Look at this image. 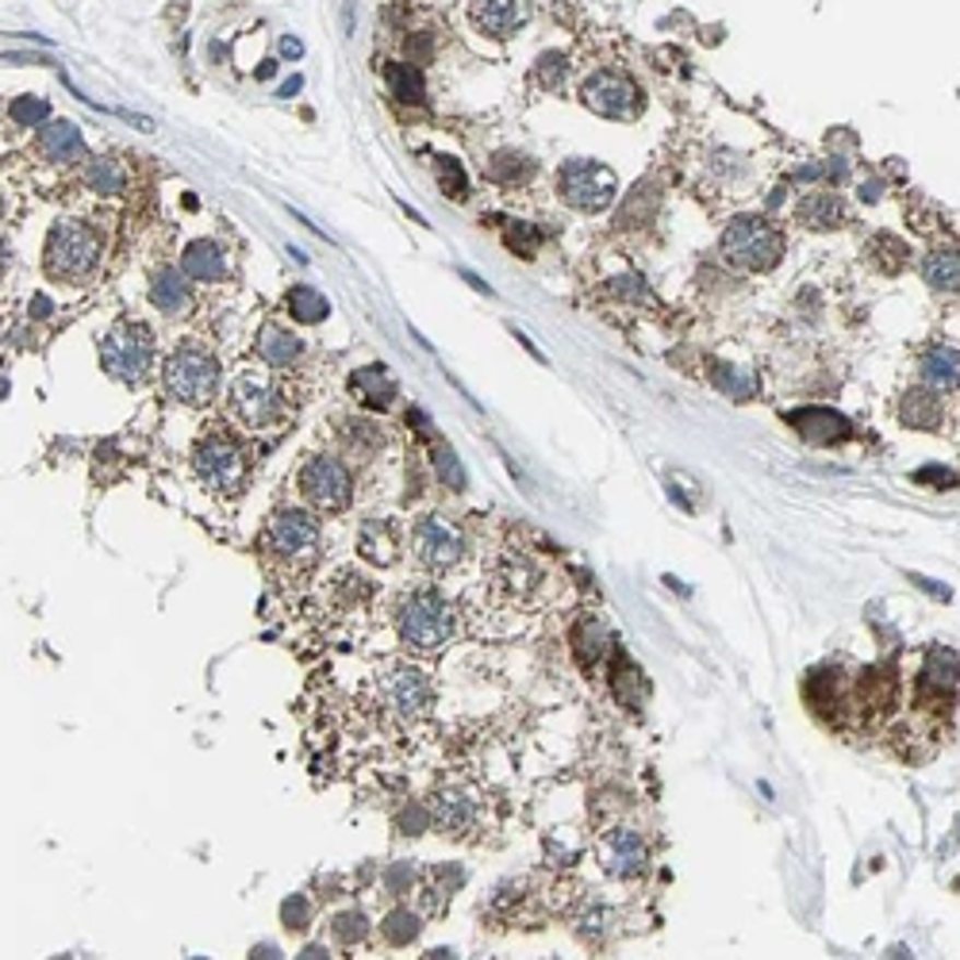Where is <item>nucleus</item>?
I'll use <instances>...</instances> for the list:
<instances>
[{"label": "nucleus", "instance_id": "obj_1", "mask_svg": "<svg viewBox=\"0 0 960 960\" xmlns=\"http://www.w3.org/2000/svg\"><path fill=\"white\" fill-rule=\"evenodd\" d=\"M396 634L411 654H442L454 634V611L434 588H415L396 607Z\"/></svg>", "mask_w": 960, "mask_h": 960}, {"label": "nucleus", "instance_id": "obj_2", "mask_svg": "<svg viewBox=\"0 0 960 960\" xmlns=\"http://www.w3.org/2000/svg\"><path fill=\"white\" fill-rule=\"evenodd\" d=\"M261 553L266 561L281 565L284 573H300V569L319 561V523L307 512L284 507L261 530Z\"/></svg>", "mask_w": 960, "mask_h": 960}, {"label": "nucleus", "instance_id": "obj_3", "mask_svg": "<svg viewBox=\"0 0 960 960\" xmlns=\"http://www.w3.org/2000/svg\"><path fill=\"white\" fill-rule=\"evenodd\" d=\"M101 266V235L81 220H58L47 235V273L55 281H85Z\"/></svg>", "mask_w": 960, "mask_h": 960}, {"label": "nucleus", "instance_id": "obj_4", "mask_svg": "<svg viewBox=\"0 0 960 960\" xmlns=\"http://www.w3.org/2000/svg\"><path fill=\"white\" fill-rule=\"evenodd\" d=\"M723 258L749 273H769L780 258H784V235L761 215H738L730 227L723 231Z\"/></svg>", "mask_w": 960, "mask_h": 960}, {"label": "nucleus", "instance_id": "obj_5", "mask_svg": "<svg viewBox=\"0 0 960 960\" xmlns=\"http://www.w3.org/2000/svg\"><path fill=\"white\" fill-rule=\"evenodd\" d=\"M166 393L185 408H200V403L215 400L220 393V362L197 342H182L174 354L166 358Z\"/></svg>", "mask_w": 960, "mask_h": 960}, {"label": "nucleus", "instance_id": "obj_6", "mask_svg": "<svg viewBox=\"0 0 960 960\" xmlns=\"http://www.w3.org/2000/svg\"><path fill=\"white\" fill-rule=\"evenodd\" d=\"M192 472L212 496H235L246 484V457L231 434L208 431L192 446Z\"/></svg>", "mask_w": 960, "mask_h": 960}, {"label": "nucleus", "instance_id": "obj_7", "mask_svg": "<svg viewBox=\"0 0 960 960\" xmlns=\"http://www.w3.org/2000/svg\"><path fill=\"white\" fill-rule=\"evenodd\" d=\"M101 365L108 377L124 381V385H142L154 365V339L147 327L124 324L101 342Z\"/></svg>", "mask_w": 960, "mask_h": 960}, {"label": "nucleus", "instance_id": "obj_8", "mask_svg": "<svg viewBox=\"0 0 960 960\" xmlns=\"http://www.w3.org/2000/svg\"><path fill=\"white\" fill-rule=\"evenodd\" d=\"M558 189L576 212H604L614 200V174L588 157H569L558 169Z\"/></svg>", "mask_w": 960, "mask_h": 960}, {"label": "nucleus", "instance_id": "obj_9", "mask_svg": "<svg viewBox=\"0 0 960 960\" xmlns=\"http://www.w3.org/2000/svg\"><path fill=\"white\" fill-rule=\"evenodd\" d=\"M300 496L319 512H342L354 496V480L350 469L335 457H312L300 469Z\"/></svg>", "mask_w": 960, "mask_h": 960}, {"label": "nucleus", "instance_id": "obj_10", "mask_svg": "<svg viewBox=\"0 0 960 960\" xmlns=\"http://www.w3.org/2000/svg\"><path fill=\"white\" fill-rule=\"evenodd\" d=\"M411 553H415V561L423 569H431V573H446V569H454L457 561L465 558V538L457 527H449L442 515H426V519L415 523V530H411Z\"/></svg>", "mask_w": 960, "mask_h": 960}, {"label": "nucleus", "instance_id": "obj_11", "mask_svg": "<svg viewBox=\"0 0 960 960\" xmlns=\"http://www.w3.org/2000/svg\"><path fill=\"white\" fill-rule=\"evenodd\" d=\"M581 101L588 104L596 116H607V119H634L637 108H642V93H637V85L619 70L592 73V78L581 85Z\"/></svg>", "mask_w": 960, "mask_h": 960}, {"label": "nucleus", "instance_id": "obj_12", "mask_svg": "<svg viewBox=\"0 0 960 960\" xmlns=\"http://www.w3.org/2000/svg\"><path fill=\"white\" fill-rule=\"evenodd\" d=\"M281 403H284L281 388H277L269 377H261V373L246 370L231 381V408H235V415L243 419L246 426L273 423V419L281 415Z\"/></svg>", "mask_w": 960, "mask_h": 960}, {"label": "nucleus", "instance_id": "obj_13", "mask_svg": "<svg viewBox=\"0 0 960 960\" xmlns=\"http://www.w3.org/2000/svg\"><path fill=\"white\" fill-rule=\"evenodd\" d=\"M381 695H385L393 715H400L403 723H419V718L431 715L434 688H431V680H426V672L393 669L385 680H381Z\"/></svg>", "mask_w": 960, "mask_h": 960}, {"label": "nucleus", "instance_id": "obj_14", "mask_svg": "<svg viewBox=\"0 0 960 960\" xmlns=\"http://www.w3.org/2000/svg\"><path fill=\"white\" fill-rule=\"evenodd\" d=\"M599 861H604L607 873L619 876V880H634V876L646 873L649 850L634 830H614V834H607L604 845H599Z\"/></svg>", "mask_w": 960, "mask_h": 960}, {"label": "nucleus", "instance_id": "obj_15", "mask_svg": "<svg viewBox=\"0 0 960 960\" xmlns=\"http://www.w3.org/2000/svg\"><path fill=\"white\" fill-rule=\"evenodd\" d=\"M431 819L446 838H465L477 827V799L469 792H461V787H446V792L434 795Z\"/></svg>", "mask_w": 960, "mask_h": 960}, {"label": "nucleus", "instance_id": "obj_16", "mask_svg": "<svg viewBox=\"0 0 960 960\" xmlns=\"http://www.w3.org/2000/svg\"><path fill=\"white\" fill-rule=\"evenodd\" d=\"M527 16H530L527 0H472V9H469V20L484 35H492V39L519 32V27L527 24Z\"/></svg>", "mask_w": 960, "mask_h": 960}, {"label": "nucleus", "instance_id": "obj_17", "mask_svg": "<svg viewBox=\"0 0 960 960\" xmlns=\"http://www.w3.org/2000/svg\"><path fill=\"white\" fill-rule=\"evenodd\" d=\"M39 150L47 162H55V166H78L81 157L89 154L78 124H70V119H50V124H43Z\"/></svg>", "mask_w": 960, "mask_h": 960}, {"label": "nucleus", "instance_id": "obj_18", "mask_svg": "<svg viewBox=\"0 0 960 960\" xmlns=\"http://www.w3.org/2000/svg\"><path fill=\"white\" fill-rule=\"evenodd\" d=\"M787 423L804 434L807 442H815V446H830V442L850 438V419L838 415V411H830V408L792 411V415H787Z\"/></svg>", "mask_w": 960, "mask_h": 960}, {"label": "nucleus", "instance_id": "obj_19", "mask_svg": "<svg viewBox=\"0 0 960 960\" xmlns=\"http://www.w3.org/2000/svg\"><path fill=\"white\" fill-rule=\"evenodd\" d=\"M960 688V654L949 646H937L922 662V692L952 695Z\"/></svg>", "mask_w": 960, "mask_h": 960}, {"label": "nucleus", "instance_id": "obj_20", "mask_svg": "<svg viewBox=\"0 0 960 960\" xmlns=\"http://www.w3.org/2000/svg\"><path fill=\"white\" fill-rule=\"evenodd\" d=\"M845 215H850V208H845V200L834 197V192H811V197H804L799 208H795V220L811 231L842 227Z\"/></svg>", "mask_w": 960, "mask_h": 960}, {"label": "nucleus", "instance_id": "obj_21", "mask_svg": "<svg viewBox=\"0 0 960 960\" xmlns=\"http://www.w3.org/2000/svg\"><path fill=\"white\" fill-rule=\"evenodd\" d=\"M150 300H154V307H162L166 315H182L185 307H189V300H192L189 273H185V269L162 266L154 273V281H150Z\"/></svg>", "mask_w": 960, "mask_h": 960}, {"label": "nucleus", "instance_id": "obj_22", "mask_svg": "<svg viewBox=\"0 0 960 960\" xmlns=\"http://www.w3.org/2000/svg\"><path fill=\"white\" fill-rule=\"evenodd\" d=\"M358 550H362L365 561H373V565H396V558H400V535L393 530V523L385 519H370L362 527V535H358Z\"/></svg>", "mask_w": 960, "mask_h": 960}, {"label": "nucleus", "instance_id": "obj_23", "mask_svg": "<svg viewBox=\"0 0 960 960\" xmlns=\"http://www.w3.org/2000/svg\"><path fill=\"white\" fill-rule=\"evenodd\" d=\"M182 269L192 277V281H208V284L227 281V273H231L227 254H223L215 243H192V246H185Z\"/></svg>", "mask_w": 960, "mask_h": 960}, {"label": "nucleus", "instance_id": "obj_24", "mask_svg": "<svg viewBox=\"0 0 960 960\" xmlns=\"http://www.w3.org/2000/svg\"><path fill=\"white\" fill-rule=\"evenodd\" d=\"M300 354H304V342H300L292 331H284V327H277V324L261 327L258 358L266 365H273V370H289V365L300 362Z\"/></svg>", "mask_w": 960, "mask_h": 960}, {"label": "nucleus", "instance_id": "obj_25", "mask_svg": "<svg viewBox=\"0 0 960 960\" xmlns=\"http://www.w3.org/2000/svg\"><path fill=\"white\" fill-rule=\"evenodd\" d=\"M899 423L911 426V431H934L937 423H941V403H937L934 388H911V393H903V400H899Z\"/></svg>", "mask_w": 960, "mask_h": 960}, {"label": "nucleus", "instance_id": "obj_26", "mask_svg": "<svg viewBox=\"0 0 960 960\" xmlns=\"http://www.w3.org/2000/svg\"><path fill=\"white\" fill-rule=\"evenodd\" d=\"M922 385L934 393H952L960 388V354L949 347H934L922 358Z\"/></svg>", "mask_w": 960, "mask_h": 960}, {"label": "nucleus", "instance_id": "obj_27", "mask_svg": "<svg viewBox=\"0 0 960 960\" xmlns=\"http://www.w3.org/2000/svg\"><path fill=\"white\" fill-rule=\"evenodd\" d=\"M350 388H354V396L365 408H388V403L396 400V381L388 377L385 365H365V370H358L354 377H350Z\"/></svg>", "mask_w": 960, "mask_h": 960}, {"label": "nucleus", "instance_id": "obj_28", "mask_svg": "<svg viewBox=\"0 0 960 960\" xmlns=\"http://www.w3.org/2000/svg\"><path fill=\"white\" fill-rule=\"evenodd\" d=\"M922 277L937 292H960V250H949V246L929 250L922 261Z\"/></svg>", "mask_w": 960, "mask_h": 960}, {"label": "nucleus", "instance_id": "obj_29", "mask_svg": "<svg viewBox=\"0 0 960 960\" xmlns=\"http://www.w3.org/2000/svg\"><path fill=\"white\" fill-rule=\"evenodd\" d=\"M85 185L93 192H101V197H116V192H124L127 174L112 154H96L85 162Z\"/></svg>", "mask_w": 960, "mask_h": 960}, {"label": "nucleus", "instance_id": "obj_30", "mask_svg": "<svg viewBox=\"0 0 960 960\" xmlns=\"http://www.w3.org/2000/svg\"><path fill=\"white\" fill-rule=\"evenodd\" d=\"M385 81H388V89L396 93V101L419 104V101H423V93H426L423 73H419L415 66H408V62H388L385 66Z\"/></svg>", "mask_w": 960, "mask_h": 960}, {"label": "nucleus", "instance_id": "obj_31", "mask_svg": "<svg viewBox=\"0 0 960 960\" xmlns=\"http://www.w3.org/2000/svg\"><path fill=\"white\" fill-rule=\"evenodd\" d=\"M342 446L350 449V454H373V449H381V426L373 423V419H362V415H350L347 423H342Z\"/></svg>", "mask_w": 960, "mask_h": 960}, {"label": "nucleus", "instance_id": "obj_32", "mask_svg": "<svg viewBox=\"0 0 960 960\" xmlns=\"http://www.w3.org/2000/svg\"><path fill=\"white\" fill-rule=\"evenodd\" d=\"M289 312H292V319H300V324H324L331 304H327V296L307 289V284H296V289L289 292Z\"/></svg>", "mask_w": 960, "mask_h": 960}, {"label": "nucleus", "instance_id": "obj_33", "mask_svg": "<svg viewBox=\"0 0 960 960\" xmlns=\"http://www.w3.org/2000/svg\"><path fill=\"white\" fill-rule=\"evenodd\" d=\"M423 929V922L415 918L411 911H393L385 922H381V934H385L388 945H411Z\"/></svg>", "mask_w": 960, "mask_h": 960}, {"label": "nucleus", "instance_id": "obj_34", "mask_svg": "<svg viewBox=\"0 0 960 960\" xmlns=\"http://www.w3.org/2000/svg\"><path fill=\"white\" fill-rule=\"evenodd\" d=\"M431 457H434V472H438V484L461 492L465 489V469H461V461L454 457V449H449L446 442H438V446L431 449Z\"/></svg>", "mask_w": 960, "mask_h": 960}, {"label": "nucleus", "instance_id": "obj_35", "mask_svg": "<svg viewBox=\"0 0 960 960\" xmlns=\"http://www.w3.org/2000/svg\"><path fill=\"white\" fill-rule=\"evenodd\" d=\"M9 116L12 124L20 127H39V124H50V104L43 101V96H16V101L9 104Z\"/></svg>", "mask_w": 960, "mask_h": 960}, {"label": "nucleus", "instance_id": "obj_36", "mask_svg": "<svg viewBox=\"0 0 960 960\" xmlns=\"http://www.w3.org/2000/svg\"><path fill=\"white\" fill-rule=\"evenodd\" d=\"M434 169H438V185L446 197H465V189H469V177H465L461 162H457L454 154H438L434 157Z\"/></svg>", "mask_w": 960, "mask_h": 960}, {"label": "nucleus", "instance_id": "obj_37", "mask_svg": "<svg viewBox=\"0 0 960 960\" xmlns=\"http://www.w3.org/2000/svg\"><path fill=\"white\" fill-rule=\"evenodd\" d=\"M715 385L723 388V393L730 396V400H746V396H753V393H757L753 373L734 370V365H718V370H715Z\"/></svg>", "mask_w": 960, "mask_h": 960}, {"label": "nucleus", "instance_id": "obj_38", "mask_svg": "<svg viewBox=\"0 0 960 960\" xmlns=\"http://www.w3.org/2000/svg\"><path fill=\"white\" fill-rule=\"evenodd\" d=\"M331 929H335V937H339L342 945H358V941H365V934H370V922H365V914L347 911V914H339V918L331 922Z\"/></svg>", "mask_w": 960, "mask_h": 960}, {"label": "nucleus", "instance_id": "obj_39", "mask_svg": "<svg viewBox=\"0 0 960 960\" xmlns=\"http://www.w3.org/2000/svg\"><path fill=\"white\" fill-rule=\"evenodd\" d=\"M281 918H284V926L289 929H304L307 922H312V903H307V895H289L281 903Z\"/></svg>", "mask_w": 960, "mask_h": 960}, {"label": "nucleus", "instance_id": "obj_40", "mask_svg": "<svg viewBox=\"0 0 960 960\" xmlns=\"http://www.w3.org/2000/svg\"><path fill=\"white\" fill-rule=\"evenodd\" d=\"M535 243H538V231L530 227V223H519V220L507 223V246H512L515 254L527 258V254H535Z\"/></svg>", "mask_w": 960, "mask_h": 960}, {"label": "nucleus", "instance_id": "obj_41", "mask_svg": "<svg viewBox=\"0 0 960 960\" xmlns=\"http://www.w3.org/2000/svg\"><path fill=\"white\" fill-rule=\"evenodd\" d=\"M561 78H565V58H561V55H546L542 62H538V81H542L546 89H558Z\"/></svg>", "mask_w": 960, "mask_h": 960}, {"label": "nucleus", "instance_id": "obj_42", "mask_svg": "<svg viewBox=\"0 0 960 960\" xmlns=\"http://www.w3.org/2000/svg\"><path fill=\"white\" fill-rule=\"evenodd\" d=\"M385 883H388V891H393V895H403V891L411 888V865H408V861H400V865L388 868Z\"/></svg>", "mask_w": 960, "mask_h": 960}, {"label": "nucleus", "instance_id": "obj_43", "mask_svg": "<svg viewBox=\"0 0 960 960\" xmlns=\"http://www.w3.org/2000/svg\"><path fill=\"white\" fill-rule=\"evenodd\" d=\"M914 477L918 480H934V484H949V472H937V469H922V472H914Z\"/></svg>", "mask_w": 960, "mask_h": 960}, {"label": "nucleus", "instance_id": "obj_44", "mask_svg": "<svg viewBox=\"0 0 960 960\" xmlns=\"http://www.w3.org/2000/svg\"><path fill=\"white\" fill-rule=\"evenodd\" d=\"M281 55L300 58V55H304V47H300V39H292V35H289V39H281Z\"/></svg>", "mask_w": 960, "mask_h": 960}, {"label": "nucleus", "instance_id": "obj_45", "mask_svg": "<svg viewBox=\"0 0 960 960\" xmlns=\"http://www.w3.org/2000/svg\"><path fill=\"white\" fill-rule=\"evenodd\" d=\"M32 315H50V300L47 296H35L32 300Z\"/></svg>", "mask_w": 960, "mask_h": 960}, {"label": "nucleus", "instance_id": "obj_46", "mask_svg": "<svg viewBox=\"0 0 960 960\" xmlns=\"http://www.w3.org/2000/svg\"><path fill=\"white\" fill-rule=\"evenodd\" d=\"M300 85H304V81H300V78H289V85L281 89V96H296V89H300Z\"/></svg>", "mask_w": 960, "mask_h": 960}]
</instances>
